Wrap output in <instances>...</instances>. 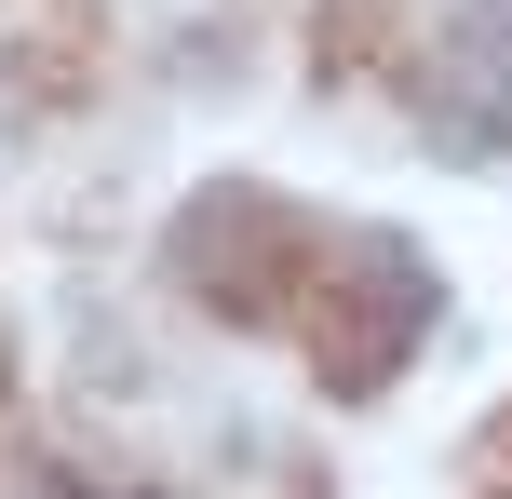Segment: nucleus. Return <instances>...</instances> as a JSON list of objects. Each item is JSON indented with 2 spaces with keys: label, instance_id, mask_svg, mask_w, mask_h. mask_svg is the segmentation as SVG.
<instances>
[{
  "label": "nucleus",
  "instance_id": "obj_2",
  "mask_svg": "<svg viewBox=\"0 0 512 499\" xmlns=\"http://www.w3.org/2000/svg\"><path fill=\"white\" fill-rule=\"evenodd\" d=\"M310 270H324V216L283 203L256 176H216L203 203L176 216V284L203 297L216 324H297Z\"/></svg>",
  "mask_w": 512,
  "mask_h": 499
},
{
  "label": "nucleus",
  "instance_id": "obj_1",
  "mask_svg": "<svg viewBox=\"0 0 512 499\" xmlns=\"http://www.w3.org/2000/svg\"><path fill=\"white\" fill-rule=\"evenodd\" d=\"M432 311H445V284H432L418 243H391V230H324V270H310V297H297L283 338H297V365L324 378L337 405H364V392H391V378L418 365Z\"/></svg>",
  "mask_w": 512,
  "mask_h": 499
},
{
  "label": "nucleus",
  "instance_id": "obj_4",
  "mask_svg": "<svg viewBox=\"0 0 512 499\" xmlns=\"http://www.w3.org/2000/svg\"><path fill=\"white\" fill-rule=\"evenodd\" d=\"M472 459H486V473H512V419H486V446H472Z\"/></svg>",
  "mask_w": 512,
  "mask_h": 499
},
{
  "label": "nucleus",
  "instance_id": "obj_3",
  "mask_svg": "<svg viewBox=\"0 0 512 499\" xmlns=\"http://www.w3.org/2000/svg\"><path fill=\"white\" fill-rule=\"evenodd\" d=\"M405 108L445 162L512 149V0H445L405 41Z\"/></svg>",
  "mask_w": 512,
  "mask_h": 499
},
{
  "label": "nucleus",
  "instance_id": "obj_5",
  "mask_svg": "<svg viewBox=\"0 0 512 499\" xmlns=\"http://www.w3.org/2000/svg\"><path fill=\"white\" fill-rule=\"evenodd\" d=\"M486 499H512V473H486Z\"/></svg>",
  "mask_w": 512,
  "mask_h": 499
}]
</instances>
